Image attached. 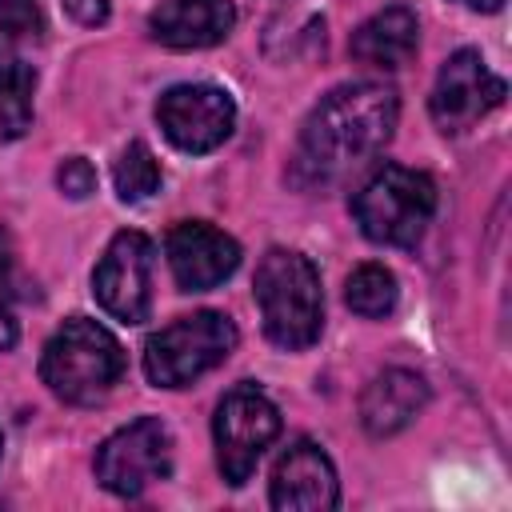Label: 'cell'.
<instances>
[{"label": "cell", "mask_w": 512, "mask_h": 512, "mask_svg": "<svg viewBox=\"0 0 512 512\" xmlns=\"http://www.w3.org/2000/svg\"><path fill=\"white\" fill-rule=\"evenodd\" d=\"M400 120V100L388 84L376 80H356L332 88L304 120L300 128V148L296 164L312 180L340 176L368 156H376Z\"/></svg>", "instance_id": "obj_1"}, {"label": "cell", "mask_w": 512, "mask_h": 512, "mask_svg": "<svg viewBox=\"0 0 512 512\" xmlns=\"http://www.w3.org/2000/svg\"><path fill=\"white\" fill-rule=\"evenodd\" d=\"M40 376H44V384L60 400H68V404H96L124 376V348L116 344V336L104 324L72 316L44 344Z\"/></svg>", "instance_id": "obj_2"}, {"label": "cell", "mask_w": 512, "mask_h": 512, "mask_svg": "<svg viewBox=\"0 0 512 512\" xmlns=\"http://www.w3.org/2000/svg\"><path fill=\"white\" fill-rule=\"evenodd\" d=\"M256 304L272 344L280 348H308L324 328V296L320 276L308 256L272 248L256 268Z\"/></svg>", "instance_id": "obj_3"}, {"label": "cell", "mask_w": 512, "mask_h": 512, "mask_svg": "<svg viewBox=\"0 0 512 512\" xmlns=\"http://www.w3.org/2000/svg\"><path fill=\"white\" fill-rule=\"evenodd\" d=\"M436 212V184L428 172L404 168V164H384L356 196H352V216L360 232L376 244L408 248L424 236L428 220Z\"/></svg>", "instance_id": "obj_4"}, {"label": "cell", "mask_w": 512, "mask_h": 512, "mask_svg": "<svg viewBox=\"0 0 512 512\" xmlns=\"http://www.w3.org/2000/svg\"><path fill=\"white\" fill-rule=\"evenodd\" d=\"M236 324L224 312H192L160 328L144 348V372L156 388H188L204 372L228 360L236 348Z\"/></svg>", "instance_id": "obj_5"}, {"label": "cell", "mask_w": 512, "mask_h": 512, "mask_svg": "<svg viewBox=\"0 0 512 512\" xmlns=\"http://www.w3.org/2000/svg\"><path fill=\"white\" fill-rule=\"evenodd\" d=\"M212 436H216L220 476L232 488H240L256 472L264 448L280 436V412L256 384H240L216 404Z\"/></svg>", "instance_id": "obj_6"}, {"label": "cell", "mask_w": 512, "mask_h": 512, "mask_svg": "<svg viewBox=\"0 0 512 512\" xmlns=\"http://www.w3.org/2000/svg\"><path fill=\"white\" fill-rule=\"evenodd\" d=\"M172 472V432L156 416H140L96 448V480L112 496H140Z\"/></svg>", "instance_id": "obj_7"}, {"label": "cell", "mask_w": 512, "mask_h": 512, "mask_svg": "<svg viewBox=\"0 0 512 512\" xmlns=\"http://www.w3.org/2000/svg\"><path fill=\"white\" fill-rule=\"evenodd\" d=\"M152 240L136 228H124L112 236L104 248L96 272H92V292L108 316L120 324H140L148 320L152 308Z\"/></svg>", "instance_id": "obj_8"}, {"label": "cell", "mask_w": 512, "mask_h": 512, "mask_svg": "<svg viewBox=\"0 0 512 512\" xmlns=\"http://www.w3.org/2000/svg\"><path fill=\"white\" fill-rule=\"evenodd\" d=\"M156 120L180 152H212L232 136L236 104L216 84H176L156 100Z\"/></svg>", "instance_id": "obj_9"}, {"label": "cell", "mask_w": 512, "mask_h": 512, "mask_svg": "<svg viewBox=\"0 0 512 512\" xmlns=\"http://www.w3.org/2000/svg\"><path fill=\"white\" fill-rule=\"evenodd\" d=\"M500 100H504V80L484 64L476 48H460L444 60L428 108L440 132H464L476 120H484Z\"/></svg>", "instance_id": "obj_10"}, {"label": "cell", "mask_w": 512, "mask_h": 512, "mask_svg": "<svg viewBox=\"0 0 512 512\" xmlns=\"http://www.w3.org/2000/svg\"><path fill=\"white\" fill-rule=\"evenodd\" d=\"M164 248H168V268L184 292H208L224 284L240 264V244L204 220L176 224Z\"/></svg>", "instance_id": "obj_11"}, {"label": "cell", "mask_w": 512, "mask_h": 512, "mask_svg": "<svg viewBox=\"0 0 512 512\" xmlns=\"http://www.w3.org/2000/svg\"><path fill=\"white\" fill-rule=\"evenodd\" d=\"M340 500L336 468L312 440H296L272 468V508L280 512H328Z\"/></svg>", "instance_id": "obj_12"}, {"label": "cell", "mask_w": 512, "mask_h": 512, "mask_svg": "<svg viewBox=\"0 0 512 512\" xmlns=\"http://www.w3.org/2000/svg\"><path fill=\"white\" fill-rule=\"evenodd\" d=\"M236 24L232 0H164L148 16V32L168 48H212Z\"/></svg>", "instance_id": "obj_13"}, {"label": "cell", "mask_w": 512, "mask_h": 512, "mask_svg": "<svg viewBox=\"0 0 512 512\" xmlns=\"http://www.w3.org/2000/svg\"><path fill=\"white\" fill-rule=\"evenodd\" d=\"M428 404V380L412 368L380 372L360 396V424L368 436H396Z\"/></svg>", "instance_id": "obj_14"}, {"label": "cell", "mask_w": 512, "mask_h": 512, "mask_svg": "<svg viewBox=\"0 0 512 512\" xmlns=\"http://www.w3.org/2000/svg\"><path fill=\"white\" fill-rule=\"evenodd\" d=\"M420 48V20L404 4H388L352 32V56L372 68H404Z\"/></svg>", "instance_id": "obj_15"}, {"label": "cell", "mask_w": 512, "mask_h": 512, "mask_svg": "<svg viewBox=\"0 0 512 512\" xmlns=\"http://www.w3.org/2000/svg\"><path fill=\"white\" fill-rule=\"evenodd\" d=\"M32 92H36V72L20 56L0 52V136H24L28 132Z\"/></svg>", "instance_id": "obj_16"}, {"label": "cell", "mask_w": 512, "mask_h": 512, "mask_svg": "<svg viewBox=\"0 0 512 512\" xmlns=\"http://www.w3.org/2000/svg\"><path fill=\"white\" fill-rule=\"evenodd\" d=\"M344 300L356 316L380 320V316H392V308L400 300V288H396V276L384 264H360L344 284Z\"/></svg>", "instance_id": "obj_17"}, {"label": "cell", "mask_w": 512, "mask_h": 512, "mask_svg": "<svg viewBox=\"0 0 512 512\" xmlns=\"http://www.w3.org/2000/svg\"><path fill=\"white\" fill-rule=\"evenodd\" d=\"M156 188H160V164L144 140H132L116 160V192L120 200L136 204V200H148Z\"/></svg>", "instance_id": "obj_18"}, {"label": "cell", "mask_w": 512, "mask_h": 512, "mask_svg": "<svg viewBox=\"0 0 512 512\" xmlns=\"http://www.w3.org/2000/svg\"><path fill=\"white\" fill-rule=\"evenodd\" d=\"M56 184H60L64 196L84 200V196L96 192V168H92L84 156H68V160L60 164V172H56Z\"/></svg>", "instance_id": "obj_19"}, {"label": "cell", "mask_w": 512, "mask_h": 512, "mask_svg": "<svg viewBox=\"0 0 512 512\" xmlns=\"http://www.w3.org/2000/svg\"><path fill=\"white\" fill-rule=\"evenodd\" d=\"M0 32L4 36H32V32H40L36 0H0Z\"/></svg>", "instance_id": "obj_20"}, {"label": "cell", "mask_w": 512, "mask_h": 512, "mask_svg": "<svg viewBox=\"0 0 512 512\" xmlns=\"http://www.w3.org/2000/svg\"><path fill=\"white\" fill-rule=\"evenodd\" d=\"M64 8L80 24H104L108 20V0H64Z\"/></svg>", "instance_id": "obj_21"}, {"label": "cell", "mask_w": 512, "mask_h": 512, "mask_svg": "<svg viewBox=\"0 0 512 512\" xmlns=\"http://www.w3.org/2000/svg\"><path fill=\"white\" fill-rule=\"evenodd\" d=\"M12 292V240L0 228V300Z\"/></svg>", "instance_id": "obj_22"}, {"label": "cell", "mask_w": 512, "mask_h": 512, "mask_svg": "<svg viewBox=\"0 0 512 512\" xmlns=\"http://www.w3.org/2000/svg\"><path fill=\"white\" fill-rule=\"evenodd\" d=\"M12 344H16V320H12V316H8V308L0 304V352H4V348H12Z\"/></svg>", "instance_id": "obj_23"}, {"label": "cell", "mask_w": 512, "mask_h": 512, "mask_svg": "<svg viewBox=\"0 0 512 512\" xmlns=\"http://www.w3.org/2000/svg\"><path fill=\"white\" fill-rule=\"evenodd\" d=\"M456 4H464V8H476V12H496L504 0H456Z\"/></svg>", "instance_id": "obj_24"}]
</instances>
